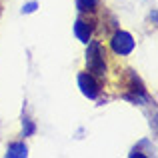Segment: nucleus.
Segmentation results:
<instances>
[{"label": "nucleus", "mask_w": 158, "mask_h": 158, "mask_svg": "<svg viewBox=\"0 0 158 158\" xmlns=\"http://www.w3.org/2000/svg\"><path fill=\"white\" fill-rule=\"evenodd\" d=\"M122 98L132 104H138V106H144L150 102L148 98V92H146V86H144L142 78L134 72V70H126L124 74V80H122Z\"/></svg>", "instance_id": "1"}, {"label": "nucleus", "mask_w": 158, "mask_h": 158, "mask_svg": "<svg viewBox=\"0 0 158 158\" xmlns=\"http://www.w3.org/2000/svg\"><path fill=\"white\" fill-rule=\"evenodd\" d=\"M110 48L116 54H120V56H128V54L134 50V38L126 30H116L110 38Z\"/></svg>", "instance_id": "3"}, {"label": "nucleus", "mask_w": 158, "mask_h": 158, "mask_svg": "<svg viewBox=\"0 0 158 158\" xmlns=\"http://www.w3.org/2000/svg\"><path fill=\"white\" fill-rule=\"evenodd\" d=\"M22 124H24V136L34 134V130H36V128H34V124H32L28 118H24V120H22Z\"/></svg>", "instance_id": "8"}, {"label": "nucleus", "mask_w": 158, "mask_h": 158, "mask_svg": "<svg viewBox=\"0 0 158 158\" xmlns=\"http://www.w3.org/2000/svg\"><path fill=\"white\" fill-rule=\"evenodd\" d=\"M100 0H76V8L80 12H94Z\"/></svg>", "instance_id": "7"}, {"label": "nucleus", "mask_w": 158, "mask_h": 158, "mask_svg": "<svg viewBox=\"0 0 158 158\" xmlns=\"http://www.w3.org/2000/svg\"><path fill=\"white\" fill-rule=\"evenodd\" d=\"M92 32H94V22L92 20H86V18H76L74 22V34L80 42H88L92 38Z\"/></svg>", "instance_id": "5"}, {"label": "nucleus", "mask_w": 158, "mask_h": 158, "mask_svg": "<svg viewBox=\"0 0 158 158\" xmlns=\"http://www.w3.org/2000/svg\"><path fill=\"white\" fill-rule=\"evenodd\" d=\"M26 154H28V148L24 142H12L6 148V158H26Z\"/></svg>", "instance_id": "6"}, {"label": "nucleus", "mask_w": 158, "mask_h": 158, "mask_svg": "<svg viewBox=\"0 0 158 158\" xmlns=\"http://www.w3.org/2000/svg\"><path fill=\"white\" fill-rule=\"evenodd\" d=\"M34 10H36V2H28L22 6V12H26V14L28 12H34Z\"/></svg>", "instance_id": "9"}, {"label": "nucleus", "mask_w": 158, "mask_h": 158, "mask_svg": "<svg viewBox=\"0 0 158 158\" xmlns=\"http://www.w3.org/2000/svg\"><path fill=\"white\" fill-rule=\"evenodd\" d=\"M88 48H86V66H88V72L96 78H102L106 74V54L100 42L96 40H88Z\"/></svg>", "instance_id": "2"}, {"label": "nucleus", "mask_w": 158, "mask_h": 158, "mask_svg": "<svg viewBox=\"0 0 158 158\" xmlns=\"http://www.w3.org/2000/svg\"><path fill=\"white\" fill-rule=\"evenodd\" d=\"M78 88H80V92L84 94L86 98H90V100H96L98 96H100V82H98L96 76H92L90 72H80L78 74Z\"/></svg>", "instance_id": "4"}]
</instances>
